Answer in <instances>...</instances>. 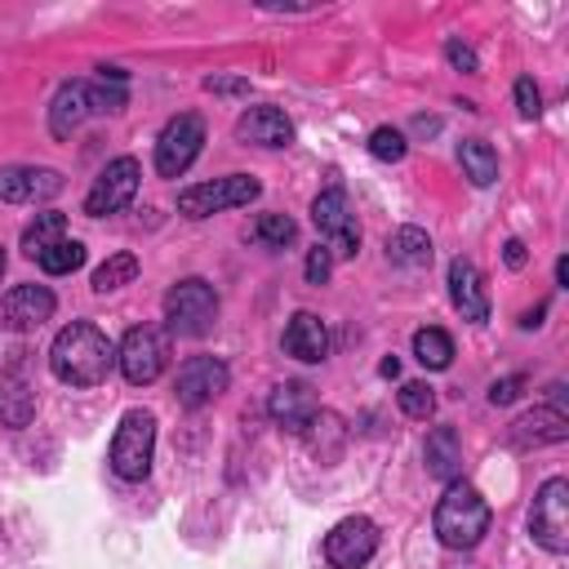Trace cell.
Returning a JSON list of instances; mask_svg holds the SVG:
<instances>
[{"mask_svg":"<svg viewBox=\"0 0 569 569\" xmlns=\"http://www.w3.org/2000/svg\"><path fill=\"white\" fill-rule=\"evenodd\" d=\"M111 365H116V347L89 320L62 325L58 338H53V347H49V369L67 387H98L111 373Z\"/></svg>","mask_w":569,"mask_h":569,"instance_id":"obj_1","label":"cell"},{"mask_svg":"<svg viewBox=\"0 0 569 569\" xmlns=\"http://www.w3.org/2000/svg\"><path fill=\"white\" fill-rule=\"evenodd\" d=\"M431 529H436V538H440L449 551H467V547H476V542L489 533V502L480 498L476 485L449 480L445 493H440V502H436Z\"/></svg>","mask_w":569,"mask_h":569,"instance_id":"obj_2","label":"cell"},{"mask_svg":"<svg viewBox=\"0 0 569 569\" xmlns=\"http://www.w3.org/2000/svg\"><path fill=\"white\" fill-rule=\"evenodd\" d=\"M164 325L178 338H204L218 325V293L209 280L187 276L178 284H169L164 293Z\"/></svg>","mask_w":569,"mask_h":569,"instance_id":"obj_3","label":"cell"},{"mask_svg":"<svg viewBox=\"0 0 569 569\" xmlns=\"http://www.w3.org/2000/svg\"><path fill=\"white\" fill-rule=\"evenodd\" d=\"M156 458V413L151 409H124L116 436H111V471L120 480H147Z\"/></svg>","mask_w":569,"mask_h":569,"instance_id":"obj_4","label":"cell"},{"mask_svg":"<svg viewBox=\"0 0 569 569\" xmlns=\"http://www.w3.org/2000/svg\"><path fill=\"white\" fill-rule=\"evenodd\" d=\"M116 365L129 387H147L169 369V329L160 325H133L124 342L116 347Z\"/></svg>","mask_w":569,"mask_h":569,"instance_id":"obj_5","label":"cell"},{"mask_svg":"<svg viewBox=\"0 0 569 569\" xmlns=\"http://www.w3.org/2000/svg\"><path fill=\"white\" fill-rule=\"evenodd\" d=\"M529 538L551 551V556H565L569 551V480L565 476H551L542 480V489L533 493V507H529Z\"/></svg>","mask_w":569,"mask_h":569,"instance_id":"obj_6","label":"cell"},{"mask_svg":"<svg viewBox=\"0 0 569 569\" xmlns=\"http://www.w3.org/2000/svg\"><path fill=\"white\" fill-rule=\"evenodd\" d=\"M258 191H262L258 178H249V173H227V178H213V182L182 187V191H178V213H187V218H209V213L240 209V204L258 200Z\"/></svg>","mask_w":569,"mask_h":569,"instance_id":"obj_7","label":"cell"},{"mask_svg":"<svg viewBox=\"0 0 569 569\" xmlns=\"http://www.w3.org/2000/svg\"><path fill=\"white\" fill-rule=\"evenodd\" d=\"M311 222H316V231H320V240L333 258H356L360 227H356V213H351V200H347L342 187H325L311 200Z\"/></svg>","mask_w":569,"mask_h":569,"instance_id":"obj_8","label":"cell"},{"mask_svg":"<svg viewBox=\"0 0 569 569\" xmlns=\"http://www.w3.org/2000/svg\"><path fill=\"white\" fill-rule=\"evenodd\" d=\"M200 147H204V120H200L196 111L173 116V120L160 129V138H156V173H160V178H182V173L196 164Z\"/></svg>","mask_w":569,"mask_h":569,"instance_id":"obj_9","label":"cell"},{"mask_svg":"<svg viewBox=\"0 0 569 569\" xmlns=\"http://www.w3.org/2000/svg\"><path fill=\"white\" fill-rule=\"evenodd\" d=\"M138 182H142V164H138L133 156L107 160V169L93 178V187H89V196H84V213H89V218L120 213V209L138 196Z\"/></svg>","mask_w":569,"mask_h":569,"instance_id":"obj_10","label":"cell"},{"mask_svg":"<svg viewBox=\"0 0 569 569\" xmlns=\"http://www.w3.org/2000/svg\"><path fill=\"white\" fill-rule=\"evenodd\" d=\"M227 387H231V369H227L218 356H191V360L178 365L173 400H178L182 409H204V405H213Z\"/></svg>","mask_w":569,"mask_h":569,"instance_id":"obj_11","label":"cell"},{"mask_svg":"<svg viewBox=\"0 0 569 569\" xmlns=\"http://www.w3.org/2000/svg\"><path fill=\"white\" fill-rule=\"evenodd\" d=\"M378 551V525L369 516H347L325 533V560L333 569H365Z\"/></svg>","mask_w":569,"mask_h":569,"instance_id":"obj_12","label":"cell"},{"mask_svg":"<svg viewBox=\"0 0 569 569\" xmlns=\"http://www.w3.org/2000/svg\"><path fill=\"white\" fill-rule=\"evenodd\" d=\"M53 307H58V298L49 284H13L0 298V325L13 333H27V329H40L53 316Z\"/></svg>","mask_w":569,"mask_h":569,"instance_id":"obj_13","label":"cell"},{"mask_svg":"<svg viewBox=\"0 0 569 569\" xmlns=\"http://www.w3.org/2000/svg\"><path fill=\"white\" fill-rule=\"evenodd\" d=\"M560 440H569V418L560 405H533L529 413H520L507 427L511 449H542V445H560Z\"/></svg>","mask_w":569,"mask_h":569,"instance_id":"obj_14","label":"cell"},{"mask_svg":"<svg viewBox=\"0 0 569 569\" xmlns=\"http://www.w3.org/2000/svg\"><path fill=\"white\" fill-rule=\"evenodd\" d=\"M58 191H62L58 169H44V164H4L0 169V200H9V204L53 200Z\"/></svg>","mask_w":569,"mask_h":569,"instance_id":"obj_15","label":"cell"},{"mask_svg":"<svg viewBox=\"0 0 569 569\" xmlns=\"http://www.w3.org/2000/svg\"><path fill=\"white\" fill-rule=\"evenodd\" d=\"M236 138H240V142H253V147H289V142H293V120H289L280 107L258 102V107H244V111H240Z\"/></svg>","mask_w":569,"mask_h":569,"instance_id":"obj_16","label":"cell"},{"mask_svg":"<svg viewBox=\"0 0 569 569\" xmlns=\"http://www.w3.org/2000/svg\"><path fill=\"white\" fill-rule=\"evenodd\" d=\"M449 298H453L462 320H471V325L489 320V293H485V280H480L471 258H453L449 262Z\"/></svg>","mask_w":569,"mask_h":569,"instance_id":"obj_17","label":"cell"},{"mask_svg":"<svg viewBox=\"0 0 569 569\" xmlns=\"http://www.w3.org/2000/svg\"><path fill=\"white\" fill-rule=\"evenodd\" d=\"M280 347H284V356H293L302 365H320L329 356V329L316 311H293L289 325H284Z\"/></svg>","mask_w":569,"mask_h":569,"instance_id":"obj_18","label":"cell"},{"mask_svg":"<svg viewBox=\"0 0 569 569\" xmlns=\"http://www.w3.org/2000/svg\"><path fill=\"white\" fill-rule=\"evenodd\" d=\"M316 409L320 405H316V391L307 382H280L271 391V400H267L271 422H280L284 431H307L316 422Z\"/></svg>","mask_w":569,"mask_h":569,"instance_id":"obj_19","label":"cell"},{"mask_svg":"<svg viewBox=\"0 0 569 569\" xmlns=\"http://www.w3.org/2000/svg\"><path fill=\"white\" fill-rule=\"evenodd\" d=\"M93 116V98H89V80H67L53 102H49V129L53 138H67L76 124H84Z\"/></svg>","mask_w":569,"mask_h":569,"instance_id":"obj_20","label":"cell"},{"mask_svg":"<svg viewBox=\"0 0 569 569\" xmlns=\"http://www.w3.org/2000/svg\"><path fill=\"white\" fill-rule=\"evenodd\" d=\"M422 458H427V476L436 480H462V445H458V431L453 427H431L427 445H422Z\"/></svg>","mask_w":569,"mask_h":569,"instance_id":"obj_21","label":"cell"},{"mask_svg":"<svg viewBox=\"0 0 569 569\" xmlns=\"http://www.w3.org/2000/svg\"><path fill=\"white\" fill-rule=\"evenodd\" d=\"M36 418V391L18 369L0 373V422L4 427H27Z\"/></svg>","mask_w":569,"mask_h":569,"instance_id":"obj_22","label":"cell"},{"mask_svg":"<svg viewBox=\"0 0 569 569\" xmlns=\"http://www.w3.org/2000/svg\"><path fill=\"white\" fill-rule=\"evenodd\" d=\"M458 164L471 178V187H493L498 182V151L485 138H467L458 142Z\"/></svg>","mask_w":569,"mask_h":569,"instance_id":"obj_23","label":"cell"},{"mask_svg":"<svg viewBox=\"0 0 569 569\" xmlns=\"http://www.w3.org/2000/svg\"><path fill=\"white\" fill-rule=\"evenodd\" d=\"M387 258L400 267H427L431 262V236L422 227H396L387 236Z\"/></svg>","mask_w":569,"mask_h":569,"instance_id":"obj_24","label":"cell"},{"mask_svg":"<svg viewBox=\"0 0 569 569\" xmlns=\"http://www.w3.org/2000/svg\"><path fill=\"white\" fill-rule=\"evenodd\" d=\"M58 240H67V213L44 209V213H36V222H27V231H22V253H27V258H40V253L53 249Z\"/></svg>","mask_w":569,"mask_h":569,"instance_id":"obj_25","label":"cell"},{"mask_svg":"<svg viewBox=\"0 0 569 569\" xmlns=\"http://www.w3.org/2000/svg\"><path fill=\"white\" fill-rule=\"evenodd\" d=\"M413 356H418L422 369H449L453 365V338L445 329L427 325V329L413 333Z\"/></svg>","mask_w":569,"mask_h":569,"instance_id":"obj_26","label":"cell"},{"mask_svg":"<svg viewBox=\"0 0 569 569\" xmlns=\"http://www.w3.org/2000/svg\"><path fill=\"white\" fill-rule=\"evenodd\" d=\"M133 276H138V258H133V253H111V258L93 271V293H111V289H120V284H133Z\"/></svg>","mask_w":569,"mask_h":569,"instance_id":"obj_27","label":"cell"},{"mask_svg":"<svg viewBox=\"0 0 569 569\" xmlns=\"http://www.w3.org/2000/svg\"><path fill=\"white\" fill-rule=\"evenodd\" d=\"M253 240L267 244V249H284V244L298 240V222H293L289 213H262V218L253 222Z\"/></svg>","mask_w":569,"mask_h":569,"instance_id":"obj_28","label":"cell"},{"mask_svg":"<svg viewBox=\"0 0 569 569\" xmlns=\"http://www.w3.org/2000/svg\"><path fill=\"white\" fill-rule=\"evenodd\" d=\"M36 262H40V271H49V276H71L76 267H84V244H80V240H58V244L44 249Z\"/></svg>","mask_w":569,"mask_h":569,"instance_id":"obj_29","label":"cell"},{"mask_svg":"<svg viewBox=\"0 0 569 569\" xmlns=\"http://www.w3.org/2000/svg\"><path fill=\"white\" fill-rule=\"evenodd\" d=\"M396 400H400V413H405V418H418V422H422V418L436 413V387H431V382H405Z\"/></svg>","mask_w":569,"mask_h":569,"instance_id":"obj_30","label":"cell"},{"mask_svg":"<svg viewBox=\"0 0 569 569\" xmlns=\"http://www.w3.org/2000/svg\"><path fill=\"white\" fill-rule=\"evenodd\" d=\"M405 151H409V142H405V133H400V129L378 124V129L369 133V156H373V160L396 164V160H405Z\"/></svg>","mask_w":569,"mask_h":569,"instance_id":"obj_31","label":"cell"},{"mask_svg":"<svg viewBox=\"0 0 569 569\" xmlns=\"http://www.w3.org/2000/svg\"><path fill=\"white\" fill-rule=\"evenodd\" d=\"M511 93H516V111H520L525 120H533V116L542 111V93H538L533 76H520V80L511 84Z\"/></svg>","mask_w":569,"mask_h":569,"instance_id":"obj_32","label":"cell"},{"mask_svg":"<svg viewBox=\"0 0 569 569\" xmlns=\"http://www.w3.org/2000/svg\"><path fill=\"white\" fill-rule=\"evenodd\" d=\"M302 271H307V284H325V280H329V271H333V253H329L325 244L307 249V262H302Z\"/></svg>","mask_w":569,"mask_h":569,"instance_id":"obj_33","label":"cell"},{"mask_svg":"<svg viewBox=\"0 0 569 569\" xmlns=\"http://www.w3.org/2000/svg\"><path fill=\"white\" fill-rule=\"evenodd\" d=\"M445 58H449V67L453 71H480V58H476V49L471 44H462V40H445Z\"/></svg>","mask_w":569,"mask_h":569,"instance_id":"obj_34","label":"cell"},{"mask_svg":"<svg viewBox=\"0 0 569 569\" xmlns=\"http://www.w3.org/2000/svg\"><path fill=\"white\" fill-rule=\"evenodd\" d=\"M204 93H218V98H244V93H249V80H240V76H204Z\"/></svg>","mask_w":569,"mask_h":569,"instance_id":"obj_35","label":"cell"},{"mask_svg":"<svg viewBox=\"0 0 569 569\" xmlns=\"http://www.w3.org/2000/svg\"><path fill=\"white\" fill-rule=\"evenodd\" d=\"M520 391H525V373L498 378V382H489V405H511V400H516Z\"/></svg>","mask_w":569,"mask_h":569,"instance_id":"obj_36","label":"cell"},{"mask_svg":"<svg viewBox=\"0 0 569 569\" xmlns=\"http://www.w3.org/2000/svg\"><path fill=\"white\" fill-rule=\"evenodd\" d=\"M525 258H529V253H525V240H516V236H511V240L502 244V262H507L511 271H520V267H525Z\"/></svg>","mask_w":569,"mask_h":569,"instance_id":"obj_37","label":"cell"},{"mask_svg":"<svg viewBox=\"0 0 569 569\" xmlns=\"http://www.w3.org/2000/svg\"><path fill=\"white\" fill-rule=\"evenodd\" d=\"M542 316H547V302H538L533 311H525V316H520V329H538V325H542Z\"/></svg>","mask_w":569,"mask_h":569,"instance_id":"obj_38","label":"cell"},{"mask_svg":"<svg viewBox=\"0 0 569 569\" xmlns=\"http://www.w3.org/2000/svg\"><path fill=\"white\" fill-rule=\"evenodd\" d=\"M556 284L569 289V258H556Z\"/></svg>","mask_w":569,"mask_h":569,"instance_id":"obj_39","label":"cell"},{"mask_svg":"<svg viewBox=\"0 0 569 569\" xmlns=\"http://www.w3.org/2000/svg\"><path fill=\"white\" fill-rule=\"evenodd\" d=\"M378 373H382V378H396V373H400V360H396V356H387V360L378 365Z\"/></svg>","mask_w":569,"mask_h":569,"instance_id":"obj_40","label":"cell"},{"mask_svg":"<svg viewBox=\"0 0 569 569\" xmlns=\"http://www.w3.org/2000/svg\"><path fill=\"white\" fill-rule=\"evenodd\" d=\"M413 129H418V133H436V129H440V120H427V116H418V120H413Z\"/></svg>","mask_w":569,"mask_h":569,"instance_id":"obj_41","label":"cell"},{"mask_svg":"<svg viewBox=\"0 0 569 569\" xmlns=\"http://www.w3.org/2000/svg\"><path fill=\"white\" fill-rule=\"evenodd\" d=\"M4 262H9V258H4V244H0V280H4Z\"/></svg>","mask_w":569,"mask_h":569,"instance_id":"obj_42","label":"cell"}]
</instances>
